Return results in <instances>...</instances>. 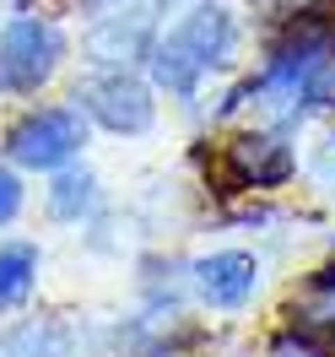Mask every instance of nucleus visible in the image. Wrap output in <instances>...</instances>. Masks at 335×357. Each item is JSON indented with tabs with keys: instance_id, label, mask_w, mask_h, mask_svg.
<instances>
[{
	"instance_id": "nucleus-1",
	"label": "nucleus",
	"mask_w": 335,
	"mask_h": 357,
	"mask_svg": "<svg viewBox=\"0 0 335 357\" xmlns=\"http://www.w3.org/2000/svg\"><path fill=\"white\" fill-rule=\"evenodd\" d=\"M238 54H244V17L227 0H189L157 33L152 54H146V76L173 103H195L211 76L238 66Z\"/></svg>"
},
{
	"instance_id": "nucleus-2",
	"label": "nucleus",
	"mask_w": 335,
	"mask_h": 357,
	"mask_svg": "<svg viewBox=\"0 0 335 357\" xmlns=\"http://www.w3.org/2000/svg\"><path fill=\"white\" fill-rule=\"evenodd\" d=\"M92 119L76 103H38V109H22L11 125H6V141H0V157L17 162L22 174H54L87 152Z\"/></svg>"
},
{
	"instance_id": "nucleus-3",
	"label": "nucleus",
	"mask_w": 335,
	"mask_h": 357,
	"mask_svg": "<svg viewBox=\"0 0 335 357\" xmlns=\"http://www.w3.org/2000/svg\"><path fill=\"white\" fill-rule=\"evenodd\" d=\"M70 54L65 27L44 11H17L0 27V98H38Z\"/></svg>"
},
{
	"instance_id": "nucleus-4",
	"label": "nucleus",
	"mask_w": 335,
	"mask_h": 357,
	"mask_svg": "<svg viewBox=\"0 0 335 357\" xmlns=\"http://www.w3.org/2000/svg\"><path fill=\"white\" fill-rule=\"evenodd\" d=\"M70 103L87 114L98 130L119 135V141L157 130V87H152V76H141L135 66H98L87 82H76Z\"/></svg>"
},
{
	"instance_id": "nucleus-5",
	"label": "nucleus",
	"mask_w": 335,
	"mask_h": 357,
	"mask_svg": "<svg viewBox=\"0 0 335 357\" xmlns=\"http://www.w3.org/2000/svg\"><path fill=\"white\" fill-rule=\"evenodd\" d=\"M222 178L244 195H276L297 178V146L281 125H244L222 141Z\"/></svg>"
},
{
	"instance_id": "nucleus-6",
	"label": "nucleus",
	"mask_w": 335,
	"mask_h": 357,
	"mask_svg": "<svg viewBox=\"0 0 335 357\" xmlns=\"http://www.w3.org/2000/svg\"><path fill=\"white\" fill-rule=\"evenodd\" d=\"M265 287V266L254 249H211L201 260H189V298L211 314H244Z\"/></svg>"
},
{
	"instance_id": "nucleus-7",
	"label": "nucleus",
	"mask_w": 335,
	"mask_h": 357,
	"mask_svg": "<svg viewBox=\"0 0 335 357\" xmlns=\"http://www.w3.org/2000/svg\"><path fill=\"white\" fill-rule=\"evenodd\" d=\"M157 6L162 0H130V6L98 11V22L81 33V60H92V66H141L152 54L157 33H162Z\"/></svg>"
},
{
	"instance_id": "nucleus-8",
	"label": "nucleus",
	"mask_w": 335,
	"mask_h": 357,
	"mask_svg": "<svg viewBox=\"0 0 335 357\" xmlns=\"http://www.w3.org/2000/svg\"><path fill=\"white\" fill-rule=\"evenodd\" d=\"M98 201H103V184H98V174H92L81 157L65 162V168H54L49 184H44V211L54 217V222H65V227L92 222Z\"/></svg>"
},
{
	"instance_id": "nucleus-9",
	"label": "nucleus",
	"mask_w": 335,
	"mask_h": 357,
	"mask_svg": "<svg viewBox=\"0 0 335 357\" xmlns=\"http://www.w3.org/2000/svg\"><path fill=\"white\" fill-rule=\"evenodd\" d=\"M0 357H76V331L54 314H22L0 331Z\"/></svg>"
},
{
	"instance_id": "nucleus-10",
	"label": "nucleus",
	"mask_w": 335,
	"mask_h": 357,
	"mask_svg": "<svg viewBox=\"0 0 335 357\" xmlns=\"http://www.w3.org/2000/svg\"><path fill=\"white\" fill-rule=\"evenodd\" d=\"M38 271H44V249L33 238H6L0 244V319H11L33 303Z\"/></svg>"
},
{
	"instance_id": "nucleus-11",
	"label": "nucleus",
	"mask_w": 335,
	"mask_h": 357,
	"mask_svg": "<svg viewBox=\"0 0 335 357\" xmlns=\"http://www.w3.org/2000/svg\"><path fill=\"white\" fill-rule=\"evenodd\" d=\"M303 174H309V184L319 190V195L335 201V130H325L319 141H313V152L303 157Z\"/></svg>"
},
{
	"instance_id": "nucleus-12",
	"label": "nucleus",
	"mask_w": 335,
	"mask_h": 357,
	"mask_svg": "<svg viewBox=\"0 0 335 357\" xmlns=\"http://www.w3.org/2000/svg\"><path fill=\"white\" fill-rule=\"evenodd\" d=\"M22 206H27V184H22V168L0 157V227H11V222H17V217H22Z\"/></svg>"
},
{
	"instance_id": "nucleus-13",
	"label": "nucleus",
	"mask_w": 335,
	"mask_h": 357,
	"mask_svg": "<svg viewBox=\"0 0 335 357\" xmlns=\"http://www.w3.org/2000/svg\"><path fill=\"white\" fill-rule=\"evenodd\" d=\"M270 357H335L325 341H313L309 331H287L276 347H270Z\"/></svg>"
}]
</instances>
